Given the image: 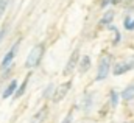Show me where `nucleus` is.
Returning <instances> with one entry per match:
<instances>
[{
  "instance_id": "1",
  "label": "nucleus",
  "mask_w": 134,
  "mask_h": 123,
  "mask_svg": "<svg viewBox=\"0 0 134 123\" xmlns=\"http://www.w3.org/2000/svg\"><path fill=\"white\" fill-rule=\"evenodd\" d=\"M45 42H37L33 48L30 50V53L27 55V59H25V64L24 67L27 70H33L36 67H39V64L44 59V55H45Z\"/></svg>"
},
{
  "instance_id": "2",
  "label": "nucleus",
  "mask_w": 134,
  "mask_h": 123,
  "mask_svg": "<svg viewBox=\"0 0 134 123\" xmlns=\"http://www.w3.org/2000/svg\"><path fill=\"white\" fill-rule=\"evenodd\" d=\"M112 62H114V55L109 53V52H104L100 56V61H98V65H97V73H95V81L97 83L104 81L109 76Z\"/></svg>"
},
{
  "instance_id": "3",
  "label": "nucleus",
  "mask_w": 134,
  "mask_h": 123,
  "mask_svg": "<svg viewBox=\"0 0 134 123\" xmlns=\"http://www.w3.org/2000/svg\"><path fill=\"white\" fill-rule=\"evenodd\" d=\"M72 86H73V81H72V80H67V81H64V83H61L59 86H56V87H55L53 95H52V98H50V100H52L55 104L61 103V101L67 97V93L70 92Z\"/></svg>"
},
{
  "instance_id": "4",
  "label": "nucleus",
  "mask_w": 134,
  "mask_h": 123,
  "mask_svg": "<svg viewBox=\"0 0 134 123\" xmlns=\"http://www.w3.org/2000/svg\"><path fill=\"white\" fill-rule=\"evenodd\" d=\"M20 42H22V39L19 37L11 47H9V50L3 55V58H2V62H0V70L2 69H6L8 65H11L14 59H16V56H17V52H19V47H20Z\"/></svg>"
},
{
  "instance_id": "5",
  "label": "nucleus",
  "mask_w": 134,
  "mask_h": 123,
  "mask_svg": "<svg viewBox=\"0 0 134 123\" xmlns=\"http://www.w3.org/2000/svg\"><path fill=\"white\" fill-rule=\"evenodd\" d=\"M80 56H81V52H80V47H76V48L72 52V55L69 56V59H67V62H66V67H64V70H63V75H64V76H70V75L76 70Z\"/></svg>"
},
{
  "instance_id": "6",
  "label": "nucleus",
  "mask_w": 134,
  "mask_h": 123,
  "mask_svg": "<svg viewBox=\"0 0 134 123\" xmlns=\"http://www.w3.org/2000/svg\"><path fill=\"white\" fill-rule=\"evenodd\" d=\"M133 67L131 64L128 62V59H120V61H114L112 62V67H111V73L114 76H122V75H126L128 72H131Z\"/></svg>"
},
{
  "instance_id": "7",
  "label": "nucleus",
  "mask_w": 134,
  "mask_h": 123,
  "mask_svg": "<svg viewBox=\"0 0 134 123\" xmlns=\"http://www.w3.org/2000/svg\"><path fill=\"white\" fill-rule=\"evenodd\" d=\"M94 101H95V92L92 91H86V92L81 95L80 98V103H78V108L83 111V112H89L94 106Z\"/></svg>"
},
{
  "instance_id": "8",
  "label": "nucleus",
  "mask_w": 134,
  "mask_h": 123,
  "mask_svg": "<svg viewBox=\"0 0 134 123\" xmlns=\"http://www.w3.org/2000/svg\"><path fill=\"white\" fill-rule=\"evenodd\" d=\"M103 11H104V13H103V16L100 17V20H98V28H104V30H106L108 25L114 24L115 9H114V8H106V9H103Z\"/></svg>"
},
{
  "instance_id": "9",
  "label": "nucleus",
  "mask_w": 134,
  "mask_h": 123,
  "mask_svg": "<svg viewBox=\"0 0 134 123\" xmlns=\"http://www.w3.org/2000/svg\"><path fill=\"white\" fill-rule=\"evenodd\" d=\"M80 75H86L91 69H92V58L89 55H81L80 56V61H78V65H76Z\"/></svg>"
},
{
  "instance_id": "10",
  "label": "nucleus",
  "mask_w": 134,
  "mask_h": 123,
  "mask_svg": "<svg viewBox=\"0 0 134 123\" xmlns=\"http://www.w3.org/2000/svg\"><path fill=\"white\" fill-rule=\"evenodd\" d=\"M30 78H31V70L27 73V76L22 80V83H19L17 84V87H16V92H14V95H13V98H22L24 95H25V92H27V87H28V83H30Z\"/></svg>"
},
{
  "instance_id": "11",
  "label": "nucleus",
  "mask_w": 134,
  "mask_h": 123,
  "mask_svg": "<svg viewBox=\"0 0 134 123\" xmlns=\"http://www.w3.org/2000/svg\"><path fill=\"white\" fill-rule=\"evenodd\" d=\"M106 30L112 33V41H111L112 47H117V45L122 42V31L119 30V28H117V25H114V24L108 25V27H106Z\"/></svg>"
},
{
  "instance_id": "12",
  "label": "nucleus",
  "mask_w": 134,
  "mask_h": 123,
  "mask_svg": "<svg viewBox=\"0 0 134 123\" xmlns=\"http://www.w3.org/2000/svg\"><path fill=\"white\" fill-rule=\"evenodd\" d=\"M17 80L16 78H13L6 86H5V89H3V92H2V98L3 100H8V98H11L13 95H14V92H16V87H17Z\"/></svg>"
},
{
  "instance_id": "13",
  "label": "nucleus",
  "mask_w": 134,
  "mask_h": 123,
  "mask_svg": "<svg viewBox=\"0 0 134 123\" xmlns=\"http://www.w3.org/2000/svg\"><path fill=\"white\" fill-rule=\"evenodd\" d=\"M47 115H48V106L45 104V106H42L33 117H31L30 123H44L45 122V119H47Z\"/></svg>"
},
{
  "instance_id": "14",
  "label": "nucleus",
  "mask_w": 134,
  "mask_h": 123,
  "mask_svg": "<svg viewBox=\"0 0 134 123\" xmlns=\"http://www.w3.org/2000/svg\"><path fill=\"white\" fill-rule=\"evenodd\" d=\"M120 100H123L125 103L134 101V83L128 84V86L120 92Z\"/></svg>"
},
{
  "instance_id": "15",
  "label": "nucleus",
  "mask_w": 134,
  "mask_h": 123,
  "mask_svg": "<svg viewBox=\"0 0 134 123\" xmlns=\"http://www.w3.org/2000/svg\"><path fill=\"white\" fill-rule=\"evenodd\" d=\"M108 97H109V106L112 109H115L119 106V103H120V92L117 89H109Z\"/></svg>"
},
{
  "instance_id": "16",
  "label": "nucleus",
  "mask_w": 134,
  "mask_h": 123,
  "mask_svg": "<svg viewBox=\"0 0 134 123\" xmlns=\"http://www.w3.org/2000/svg\"><path fill=\"white\" fill-rule=\"evenodd\" d=\"M123 30H126L128 33H131L134 31V16L133 14H130V13H126L125 14V17H123Z\"/></svg>"
},
{
  "instance_id": "17",
  "label": "nucleus",
  "mask_w": 134,
  "mask_h": 123,
  "mask_svg": "<svg viewBox=\"0 0 134 123\" xmlns=\"http://www.w3.org/2000/svg\"><path fill=\"white\" fill-rule=\"evenodd\" d=\"M55 87H56V86H55L53 83L47 84V86H45V89H44V92H42V98H44V100H50V98H52V95H53Z\"/></svg>"
},
{
  "instance_id": "18",
  "label": "nucleus",
  "mask_w": 134,
  "mask_h": 123,
  "mask_svg": "<svg viewBox=\"0 0 134 123\" xmlns=\"http://www.w3.org/2000/svg\"><path fill=\"white\" fill-rule=\"evenodd\" d=\"M122 8H125L126 9V13H130V14H133L134 11V0H122V5H120Z\"/></svg>"
},
{
  "instance_id": "19",
  "label": "nucleus",
  "mask_w": 134,
  "mask_h": 123,
  "mask_svg": "<svg viewBox=\"0 0 134 123\" xmlns=\"http://www.w3.org/2000/svg\"><path fill=\"white\" fill-rule=\"evenodd\" d=\"M8 5H9V0H0V17L5 14V11H6Z\"/></svg>"
},
{
  "instance_id": "20",
  "label": "nucleus",
  "mask_w": 134,
  "mask_h": 123,
  "mask_svg": "<svg viewBox=\"0 0 134 123\" xmlns=\"http://www.w3.org/2000/svg\"><path fill=\"white\" fill-rule=\"evenodd\" d=\"M72 120H73V111H70L66 117L63 119V122H61V123H72Z\"/></svg>"
},
{
  "instance_id": "21",
  "label": "nucleus",
  "mask_w": 134,
  "mask_h": 123,
  "mask_svg": "<svg viewBox=\"0 0 134 123\" xmlns=\"http://www.w3.org/2000/svg\"><path fill=\"white\" fill-rule=\"evenodd\" d=\"M111 6V0H100V8L101 9H106Z\"/></svg>"
},
{
  "instance_id": "22",
  "label": "nucleus",
  "mask_w": 134,
  "mask_h": 123,
  "mask_svg": "<svg viewBox=\"0 0 134 123\" xmlns=\"http://www.w3.org/2000/svg\"><path fill=\"white\" fill-rule=\"evenodd\" d=\"M6 31H8V27H2V28H0V44H2L3 37L6 36Z\"/></svg>"
},
{
  "instance_id": "23",
  "label": "nucleus",
  "mask_w": 134,
  "mask_h": 123,
  "mask_svg": "<svg viewBox=\"0 0 134 123\" xmlns=\"http://www.w3.org/2000/svg\"><path fill=\"white\" fill-rule=\"evenodd\" d=\"M122 0H111V6H120Z\"/></svg>"
},
{
  "instance_id": "24",
  "label": "nucleus",
  "mask_w": 134,
  "mask_h": 123,
  "mask_svg": "<svg viewBox=\"0 0 134 123\" xmlns=\"http://www.w3.org/2000/svg\"><path fill=\"white\" fill-rule=\"evenodd\" d=\"M128 62L131 64V67H133V70H134V55H131V56L128 58Z\"/></svg>"
}]
</instances>
